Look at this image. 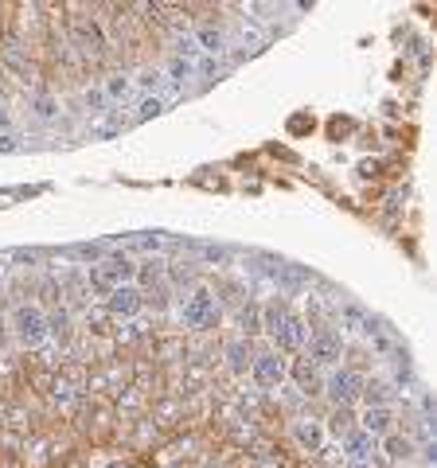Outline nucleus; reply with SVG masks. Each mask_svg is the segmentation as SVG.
I'll return each mask as SVG.
<instances>
[{
	"mask_svg": "<svg viewBox=\"0 0 437 468\" xmlns=\"http://www.w3.org/2000/svg\"><path fill=\"white\" fill-rule=\"evenodd\" d=\"M183 324L192 328H218V309H215V297L207 293V289H199V293H192V297L183 300Z\"/></svg>",
	"mask_w": 437,
	"mask_h": 468,
	"instance_id": "nucleus-1",
	"label": "nucleus"
},
{
	"mask_svg": "<svg viewBox=\"0 0 437 468\" xmlns=\"http://www.w3.org/2000/svg\"><path fill=\"white\" fill-rule=\"evenodd\" d=\"M133 274H137V265L129 262V258H106V262L94 269V285L98 289H117V285H125V281H133Z\"/></svg>",
	"mask_w": 437,
	"mask_h": 468,
	"instance_id": "nucleus-2",
	"label": "nucleus"
},
{
	"mask_svg": "<svg viewBox=\"0 0 437 468\" xmlns=\"http://www.w3.org/2000/svg\"><path fill=\"white\" fill-rule=\"evenodd\" d=\"M12 324H16V336L24 339V344H39V339L47 336V320H43V312L32 309V304H20L12 312Z\"/></svg>",
	"mask_w": 437,
	"mask_h": 468,
	"instance_id": "nucleus-3",
	"label": "nucleus"
},
{
	"mask_svg": "<svg viewBox=\"0 0 437 468\" xmlns=\"http://www.w3.org/2000/svg\"><path fill=\"white\" fill-rule=\"evenodd\" d=\"M359 390H363V379H359L355 371H336L332 379H328V394H332V402H336V406L355 402V398H359Z\"/></svg>",
	"mask_w": 437,
	"mask_h": 468,
	"instance_id": "nucleus-4",
	"label": "nucleus"
},
{
	"mask_svg": "<svg viewBox=\"0 0 437 468\" xmlns=\"http://www.w3.org/2000/svg\"><path fill=\"white\" fill-rule=\"evenodd\" d=\"M340 351H344V339L340 332H316L313 339H309V355H313V363H336L340 359Z\"/></svg>",
	"mask_w": 437,
	"mask_h": 468,
	"instance_id": "nucleus-5",
	"label": "nucleus"
},
{
	"mask_svg": "<svg viewBox=\"0 0 437 468\" xmlns=\"http://www.w3.org/2000/svg\"><path fill=\"white\" fill-rule=\"evenodd\" d=\"M273 339H278V348H281V351H297L304 339H309V328H304L301 316H293V312H289V316H285V320L273 328Z\"/></svg>",
	"mask_w": 437,
	"mask_h": 468,
	"instance_id": "nucleus-6",
	"label": "nucleus"
},
{
	"mask_svg": "<svg viewBox=\"0 0 437 468\" xmlns=\"http://www.w3.org/2000/svg\"><path fill=\"white\" fill-rule=\"evenodd\" d=\"M250 371H254L258 386H278L281 379H285V363L278 359V355H254V363H250Z\"/></svg>",
	"mask_w": 437,
	"mask_h": 468,
	"instance_id": "nucleus-7",
	"label": "nucleus"
},
{
	"mask_svg": "<svg viewBox=\"0 0 437 468\" xmlns=\"http://www.w3.org/2000/svg\"><path fill=\"white\" fill-rule=\"evenodd\" d=\"M141 289L133 285H117L109 289V312H117V316H133V312H141Z\"/></svg>",
	"mask_w": 437,
	"mask_h": 468,
	"instance_id": "nucleus-8",
	"label": "nucleus"
},
{
	"mask_svg": "<svg viewBox=\"0 0 437 468\" xmlns=\"http://www.w3.org/2000/svg\"><path fill=\"white\" fill-rule=\"evenodd\" d=\"M390 430V410L387 406H367V414H363V433H387Z\"/></svg>",
	"mask_w": 437,
	"mask_h": 468,
	"instance_id": "nucleus-9",
	"label": "nucleus"
},
{
	"mask_svg": "<svg viewBox=\"0 0 437 468\" xmlns=\"http://www.w3.org/2000/svg\"><path fill=\"white\" fill-rule=\"evenodd\" d=\"M227 359H231V371L243 375L246 367L254 363V355H250V344H246V339H234L231 348H227Z\"/></svg>",
	"mask_w": 437,
	"mask_h": 468,
	"instance_id": "nucleus-10",
	"label": "nucleus"
},
{
	"mask_svg": "<svg viewBox=\"0 0 437 468\" xmlns=\"http://www.w3.org/2000/svg\"><path fill=\"white\" fill-rule=\"evenodd\" d=\"M371 449H375L371 433H348V453H352L355 465H359V460H367V456H371Z\"/></svg>",
	"mask_w": 437,
	"mask_h": 468,
	"instance_id": "nucleus-11",
	"label": "nucleus"
},
{
	"mask_svg": "<svg viewBox=\"0 0 437 468\" xmlns=\"http://www.w3.org/2000/svg\"><path fill=\"white\" fill-rule=\"evenodd\" d=\"M199 43H203V51L218 55V51H223V32H218V27H199Z\"/></svg>",
	"mask_w": 437,
	"mask_h": 468,
	"instance_id": "nucleus-12",
	"label": "nucleus"
},
{
	"mask_svg": "<svg viewBox=\"0 0 437 468\" xmlns=\"http://www.w3.org/2000/svg\"><path fill=\"white\" fill-rule=\"evenodd\" d=\"M387 456H394V460H406V456H414V445L406 441V437H387Z\"/></svg>",
	"mask_w": 437,
	"mask_h": 468,
	"instance_id": "nucleus-13",
	"label": "nucleus"
},
{
	"mask_svg": "<svg viewBox=\"0 0 437 468\" xmlns=\"http://www.w3.org/2000/svg\"><path fill=\"white\" fill-rule=\"evenodd\" d=\"M293 379H297V383L301 386H313L316 383V371H313V363H293Z\"/></svg>",
	"mask_w": 437,
	"mask_h": 468,
	"instance_id": "nucleus-14",
	"label": "nucleus"
},
{
	"mask_svg": "<svg viewBox=\"0 0 437 468\" xmlns=\"http://www.w3.org/2000/svg\"><path fill=\"white\" fill-rule=\"evenodd\" d=\"M297 441L309 445V449H320V430L316 425H297Z\"/></svg>",
	"mask_w": 437,
	"mask_h": 468,
	"instance_id": "nucleus-15",
	"label": "nucleus"
},
{
	"mask_svg": "<svg viewBox=\"0 0 437 468\" xmlns=\"http://www.w3.org/2000/svg\"><path fill=\"white\" fill-rule=\"evenodd\" d=\"M332 430H336V433L352 430V410H348V406H336V414H332Z\"/></svg>",
	"mask_w": 437,
	"mask_h": 468,
	"instance_id": "nucleus-16",
	"label": "nucleus"
},
{
	"mask_svg": "<svg viewBox=\"0 0 437 468\" xmlns=\"http://www.w3.org/2000/svg\"><path fill=\"white\" fill-rule=\"evenodd\" d=\"M285 316H289V312L281 309V304H269V309H266V332H273V328H278Z\"/></svg>",
	"mask_w": 437,
	"mask_h": 468,
	"instance_id": "nucleus-17",
	"label": "nucleus"
},
{
	"mask_svg": "<svg viewBox=\"0 0 437 468\" xmlns=\"http://www.w3.org/2000/svg\"><path fill=\"white\" fill-rule=\"evenodd\" d=\"M383 390H387V386L371 383V386H363V390H359V394L367 398V406H383Z\"/></svg>",
	"mask_w": 437,
	"mask_h": 468,
	"instance_id": "nucleus-18",
	"label": "nucleus"
},
{
	"mask_svg": "<svg viewBox=\"0 0 437 468\" xmlns=\"http://www.w3.org/2000/svg\"><path fill=\"white\" fill-rule=\"evenodd\" d=\"M160 109H164L160 106V98H145V102H141V118H157Z\"/></svg>",
	"mask_w": 437,
	"mask_h": 468,
	"instance_id": "nucleus-19",
	"label": "nucleus"
},
{
	"mask_svg": "<svg viewBox=\"0 0 437 468\" xmlns=\"http://www.w3.org/2000/svg\"><path fill=\"white\" fill-rule=\"evenodd\" d=\"M243 328H250V332L258 328V312H254V309H250V312H243Z\"/></svg>",
	"mask_w": 437,
	"mask_h": 468,
	"instance_id": "nucleus-20",
	"label": "nucleus"
},
{
	"mask_svg": "<svg viewBox=\"0 0 437 468\" xmlns=\"http://www.w3.org/2000/svg\"><path fill=\"white\" fill-rule=\"evenodd\" d=\"M109 94H125V78H113V82H109Z\"/></svg>",
	"mask_w": 437,
	"mask_h": 468,
	"instance_id": "nucleus-21",
	"label": "nucleus"
},
{
	"mask_svg": "<svg viewBox=\"0 0 437 468\" xmlns=\"http://www.w3.org/2000/svg\"><path fill=\"white\" fill-rule=\"evenodd\" d=\"M12 148H16L12 137H0V153H12Z\"/></svg>",
	"mask_w": 437,
	"mask_h": 468,
	"instance_id": "nucleus-22",
	"label": "nucleus"
},
{
	"mask_svg": "<svg viewBox=\"0 0 437 468\" xmlns=\"http://www.w3.org/2000/svg\"><path fill=\"white\" fill-rule=\"evenodd\" d=\"M0 348H4V320H0Z\"/></svg>",
	"mask_w": 437,
	"mask_h": 468,
	"instance_id": "nucleus-23",
	"label": "nucleus"
},
{
	"mask_svg": "<svg viewBox=\"0 0 437 468\" xmlns=\"http://www.w3.org/2000/svg\"><path fill=\"white\" fill-rule=\"evenodd\" d=\"M352 468H363V465H352Z\"/></svg>",
	"mask_w": 437,
	"mask_h": 468,
	"instance_id": "nucleus-24",
	"label": "nucleus"
}]
</instances>
